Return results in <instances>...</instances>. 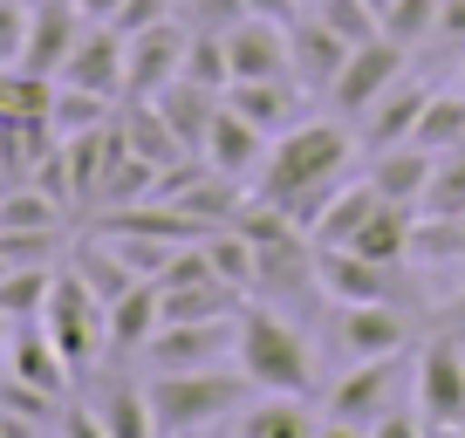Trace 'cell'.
<instances>
[{
	"label": "cell",
	"mask_w": 465,
	"mask_h": 438,
	"mask_svg": "<svg viewBox=\"0 0 465 438\" xmlns=\"http://www.w3.org/2000/svg\"><path fill=\"white\" fill-rule=\"evenodd\" d=\"M349 151H356V131H349V117H302V124H288V131L267 144V158H261V185H253V199H267V205H281V213L294 219V226H315L322 219V205H329V192L342 185V164H349ZM315 240V234H308Z\"/></svg>",
	"instance_id": "cell-1"
},
{
	"label": "cell",
	"mask_w": 465,
	"mask_h": 438,
	"mask_svg": "<svg viewBox=\"0 0 465 438\" xmlns=\"http://www.w3.org/2000/svg\"><path fill=\"white\" fill-rule=\"evenodd\" d=\"M232 363L247 370L253 391L274 397H308L315 391V356L294 322H281L274 308H240V336H232Z\"/></svg>",
	"instance_id": "cell-2"
},
{
	"label": "cell",
	"mask_w": 465,
	"mask_h": 438,
	"mask_svg": "<svg viewBox=\"0 0 465 438\" xmlns=\"http://www.w3.org/2000/svg\"><path fill=\"white\" fill-rule=\"evenodd\" d=\"M151 391V418H158V438H192L205 432L213 418H226V411H240L253 397L247 370H164V377L144 383Z\"/></svg>",
	"instance_id": "cell-3"
},
{
	"label": "cell",
	"mask_w": 465,
	"mask_h": 438,
	"mask_svg": "<svg viewBox=\"0 0 465 438\" xmlns=\"http://www.w3.org/2000/svg\"><path fill=\"white\" fill-rule=\"evenodd\" d=\"M42 329L55 336V350L69 356V370L83 377V370L110 350V302H103V294L89 288L75 267H55V288H48Z\"/></svg>",
	"instance_id": "cell-4"
},
{
	"label": "cell",
	"mask_w": 465,
	"mask_h": 438,
	"mask_svg": "<svg viewBox=\"0 0 465 438\" xmlns=\"http://www.w3.org/2000/svg\"><path fill=\"white\" fill-rule=\"evenodd\" d=\"M404 62H411V48L391 42V35H377V42H356V48H349V62H342V75L329 83V110L356 124L370 103L383 96V89L404 83Z\"/></svg>",
	"instance_id": "cell-5"
},
{
	"label": "cell",
	"mask_w": 465,
	"mask_h": 438,
	"mask_svg": "<svg viewBox=\"0 0 465 438\" xmlns=\"http://www.w3.org/2000/svg\"><path fill=\"white\" fill-rule=\"evenodd\" d=\"M185 42L192 28L178 15L144 35H124V96H158L164 83H178L185 75Z\"/></svg>",
	"instance_id": "cell-6"
},
{
	"label": "cell",
	"mask_w": 465,
	"mask_h": 438,
	"mask_svg": "<svg viewBox=\"0 0 465 438\" xmlns=\"http://www.w3.org/2000/svg\"><path fill=\"white\" fill-rule=\"evenodd\" d=\"M232 336H240V315L232 322H158V336L144 343V363H151V377H164V370H213L232 350Z\"/></svg>",
	"instance_id": "cell-7"
},
{
	"label": "cell",
	"mask_w": 465,
	"mask_h": 438,
	"mask_svg": "<svg viewBox=\"0 0 465 438\" xmlns=\"http://www.w3.org/2000/svg\"><path fill=\"white\" fill-rule=\"evenodd\" d=\"M411 343V322L397 302H342L335 308V350L349 363H363V356H404Z\"/></svg>",
	"instance_id": "cell-8"
},
{
	"label": "cell",
	"mask_w": 465,
	"mask_h": 438,
	"mask_svg": "<svg viewBox=\"0 0 465 438\" xmlns=\"http://www.w3.org/2000/svg\"><path fill=\"white\" fill-rule=\"evenodd\" d=\"M89 15L75 0H35L28 7V48H21V69L28 75H62V62L75 55Z\"/></svg>",
	"instance_id": "cell-9"
},
{
	"label": "cell",
	"mask_w": 465,
	"mask_h": 438,
	"mask_svg": "<svg viewBox=\"0 0 465 438\" xmlns=\"http://www.w3.org/2000/svg\"><path fill=\"white\" fill-rule=\"evenodd\" d=\"M418 411L431 432H459L465 424V350L459 343H431L418 363Z\"/></svg>",
	"instance_id": "cell-10"
},
{
	"label": "cell",
	"mask_w": 465,
	"mask_h": 438,
	"mask_svg": "<svg viewBox=\"0 0 465 438\" xmlns=\"http://www.w3.org/2000/svg\"><path fill=\"white\" fill-rule=\"evenodd\" d=\"M226 62H232V83L294 75V55H288V21H267V15L232 21V28H226Z\"/></svg>",
	"instance_id": "cell-11"
},
{
	"label": "cell",
	"mask_w": 465,
	"mask_h": 438,
	"mask_svg": "<svg viewBox=\"0 0 465 438\" xmlns=\"http://www.w3.org/2000/svg\"><path fill=\"white\" fill-rule=\"evenodd\" d=\"M55 83H75V89H89V96L124 103V35H116L110 21H89L83 42H75V55L62 62Z\"/></svg>",
	"instance_id": "cell-12"
},
{
	"label": "cell",
	"mask_w": 465,
	"mask_h": 438,
	"mask_svg": "<svg viewBox=\"0 0 465 438\" xmlns=\"http://www.w3.org/2000/svg\"><path fill=\"white\" fill-rule=\"evenodd\" d=\"M397 267L370 261V254L356 247H315V288L335 294V302H391L397 294Z\"/></svg>",
	"instance_id": "cell-13"
},
{
	"label": "cell",
	"mask_w": 465,
	"mask_h": 438,
	"mask_svg": "<svg viewBox=\"0 0 465 438\" xmlns=\"http://www.w3.org/2000/svg\"><path fill=\"white\" fill-rule=\"evenodd\" d=\"M288 55H294V83L315 89V96H329V83L342 75V62H349V42L322 15H294L288 21Z\"/></svg>",
	"instance_id": "cell-14"
},
{
	"label": "cell",
	"mask_w": 465,
	"mask_h": 438,
	"mask_svg": "<svg viewBox=\"0 0 465 438\" xmlns=\"http://www.w3.org/2000/svg\"><path fill=\"white\" fill-rule=\"evenodd\" d=\"M199 158L213 164V172H226V178H253V172H261V158H267V131H261V124H247L226 96H219L213 131H205V151H199Z\"/></svg>",
	"instance_id": "cell-15"
},
{
	"label": "cell",
	"mask_w": 465,
	"mask_h": 438,
	"mask_svg": "<svg viewBox=\"0 0 465 438\" xmlns=\"http://www.w3.org/2000/svg\"><path fill=\"white\" fill-rule=\"evenodd\" d=\"M7 377H21V383H35V391H48V397H62L69 391V356L55 350V336L42 329V315L35 322H15V343H7Z\"/></svg>",
	"instance_id": "cell-16"
},
{
	"label": "cell",
	"mask_w": 465,
	"mask_h": 438,
	"mask_svg": "<svg viewBox=\"0 0 465 438\" xmlns=\"http://www.w3.org/2000/svg\"><path fill=\"white\" fill-rule=\"evenodd\" d=\"M397 370H404V356H363V363H356V370H349V377L329 391V418H342V424H370V418L383 411V397H391Z\"/></svg>",
	"instance_id": "cell-17"
},
{
	"label": "cell",
	"mask_w": 465,
	"mask_h": 438,
	"mask_svg": "<svg viewBox=\"0 0 465 438\" xmlns=\"http://www.w3.org/2000/svg\"><path fill=\"white\" fill-rule=\"evenodd\" d=\"M302 96L308 89L294 83V75H261V83H232L226 89V103L240 110L247 124H261V131H288V124H302Z\"/></svg>",
	"instance_id": "cell-18"
},
{
	"label": "cell",
	"mask_w": 465,
	"mask_h": 438,
	"mask_svg": "<svg viewBox=\"0 0 465 438\" xmlns=\"http://www.w3.org/2000/svg\"><path fill=\"white\" fill-rule=\"evenodd\" d=\"M116 124H124V144H131L144 164H158V172H172V164H185V158H192V151L178 144V131L164 124V110H158L151 96H124Z\"/></svg>",
	"instance_id": "cell-19"
},
{
	"label": "cell",
	"mask_w": 465,
	"mask_h": 438,
	"mask_svg": "<svg viewBox=\"0 0 465 438\" xmlns=\"http://www.w3.org/2000/svg\"><path fill=\"white\" fill-rule=\"evenodd\" d=\"M431 164H438V151H424V144H391V151H377V158H370V185H377V199H391V205H418L424 185H431Z\"/></svg>",
	"instance_id": "cell-20"
},
{
	"label": "cell",
	"mask_w": 465,
	"mask_h": 438,
	"mask_svg": "<svg viewBox=\"0 0 465 438\" xmlns=\"http://www.w3.org/2000/svg\"><path fill=\"white\" fill-rule=\"evenodd\" d=\"M164 302H158V281H131V288L110 302V350L124 356H144V343L158 336Z\"/></svg>",
	"instance_id": "cell-21"
},
{
	"label": "cell",
	"mask_w": 465,
	"mask_h": 438,
	"mask_svg": "<svg viewBox=\"0 0 465 438\" xmlns=\"http://www.w3.org/2000/svg\"><path fill=\"white\" fill-rule=\"evenodd\" d=\"M424 103H431V89H418V83H397V89H383V96L363 110V124H370V131H363V137H370V151L411 144V137H418Z\"/></svg>",
	"instance_id": "cell-22"
},
{
	"label": "cell",
	"mask_w": 465,
	"mask_h": 438,
	"mask_svg": "<svg viewBox=\"0 0 465 438\" xmlns=\"http://www.w3.org/2000/svg\"><path fill=\"white\" fill-rule=\"evenodd\" d=\"M151 103L164 110V124L178 131V144H185L192 158H199V151H205V131H213V110H219V89H205V83H185V75H178V83H164Z\"/></svg>",
	"instance_id": "cell-23"
},
{
	"label": "cell",
	"mask_w": 465,
	"mask_h": 438,
	"mask_svg": "<svg viewBox=\"0 0 465 438\" xmlns=\"http://www.w3.org/2000/svg\"><path fill=\"white\" fill-rule=\"evenodd\" d=\"M411 234H418V205L377 199V213L363 219V234L349 240V247L370 254V261H383V267H404V261H411Z\"/></svg>",
	"instance_id": "cell-24"
},
{
	"label": "cell",
	"mask_w": 465,
	"mask_h": 438,
	"mask_svg": "<svg viewBox=\"0 0 465 438\" xmlns=\"http://www.w3.org/2000/svg\"><path fill=\"white\" fill-rule=\"evenodd\" d=\"M370 213H377V185L356 178V185H335L329 192V205H322V219L308 226V234H315V247H349V240L363 234Z\"/></svg>",
	"instance_id": "cell-25"
},
{
	"label": "cell",
	"mask_w": 465,
	"mask_h": 438,
	"mask_svg": "<svg viewBox=\"0 0 465 438\" xmlns=\"http://www.w3.org/2000/svg\"><path fill=\"white\" fill-rule=\"evenodd\" d=\"M96 418L110 438H158V418H151V391L131 377H110L96 391Z\"/></svg>",
	"instance_id": "cell-26"
},
{
	"label": "cell",
	"mask_w": 465,
	"mask_h": 438,
	"mask_svg": "<svg viewBox=\"0 0 465 438\" xmlns=\"http://www.w3.org/2000/svg\"><path fill=\"white\" fill-rule=\"evenodd\" d=\"M322 424L302 411V397H274L261 391V404L240 411V438H315Z\"/></svg>",
	"instance_id": "cell-27"
},
{
	"label": "cell",
	"mask_w": 465,
	"mask_h": 438,
	"mask_svg": "<svg viewBox=\"0 0 465 438\" xmlns=\"http://www.w3.org/2000/svg\"><path fill=\"white\" fill-rule=\"evenodd\" d=\"M411 144H424V151H465V89H438L431 103H424V117H418V137Z\"/></svg>",
	"instance_id": "cell-28"
},
{
	"label": "cell",
	"mask_w": 465,
	"mask_h": 438,
	"mask_svg": "<svg viewBox=\"0 0 465 438\" xmlns=\"http://www.w3.org/2000/svg\"><path fill=\"white\" fill-rule=\"evenodd\" d=\"M48 288H55V267H7V274H0V315L35 322L48 308Z\"/></svg>",
	"instance_id": "cell-29"
},
{
	"label": "cell",
	"mask_w": 465,
	"mask_h": 438,
	"mask_svg": "<svg viewBox=\"0 0 465 438\" xmlns=\"http://www.w3.org/2000/svg\"><path fill=\"white\" fill-rule=\"evenodd\" d=\"M185 83H205V89H219V96L232 89V62H226V35H219V28H192V42H185Z\"/></svg>",
	"instance_id": "cell-30"
},
{
	"label": "cell",
	"mask_w": 465,
	"mask_h": 438,
	"mask_svg": "<svg viewBox=\"0 0 465 438\" xmlns=\"http://www.w3.org/2000/svg\"><path fill=\"white\" fill-rule=\"evenodd\" d=\"M418 213H431V219H465V151H445V158L431 164V185H424Z\"/></svg>",
	"instance_id": "cell-31"
},
{
	"label": "cell",
	"mask_w": 465,
	"mask_h": 438,
	"mask_svg": "<svg viewBox=\"0 0 465 438\" xmlns=\"http://www.w3.org/2000/svg\"><path fill=\"white\" fill-rule=\"evenodd\" d=\"M110 117H116V103H110V96H89V89H75V83H55V103H48V124H55L62 137L89 131V124H110Z\"/></svg>",
	"instance_id": "cell-32"
},
{
	"label": "cell",
	"mask_w": 465,
	"mask_h": 438,
	"mask_svg": "<svg viewBox=\"0 0 465 438\" xmlns=\"http://www.w3.org/2000/svg\"><path fill=\"white\" fill-rule=\"evenodd\" d=\"M308 15H322L349 48H356V42H377V35H383V15L370 7V0H315Z\"/></svg>",
	"instance_id": "cell-33"
},
{
	"label": "cell",
	"mask_w": 465,
	"mask_h": 438,
	"mask_svg": "<svg viewBox=\"0 0 465 438\" xmlns=\"http://www.w3.org/2000/svg\"><path fill=\"white\" fill-rule=\"evenodd\" d=\"M383 35L404 48H424L438 35V0H391L383 7Z\"/></svg>",
	"instance_id": "cell-34"
},
{
	"label": "cell",
	"mask_w": 465,
	"mask_h": 438,
	"mask_svg": "<svg viewBox=\"0 0 465 438\" xmlns=\"http://www.w3.org/2000/svg\"><path fill=\"white\" fill-rule=\"evenodd\" d=\"M253 7L247 0H178V21H185V28H219L226 35L232 21H247Z\"/></svg>",
	"instance_id": "cell-35"
},
{
	"label": "cell",
	"mask_w": 465,
	"mask_h": 438,
	"mask_svg": "<svg viewBox=\"0 0 465 438\" xmlns=\"http://www.w3.org/2000/svg\"><path fill=\"white\" fill-rule=\"evenodd\" d=\"M28 7H35V0H0V69H21V48H28Z\"/></svg>",
	"instance_id": "cell-36"
},
{
	"label": "cell",
	"mask_w": 465,
	"mask_h": 438,
	"mask_svg": "<svg viewBox=\"0 0 465 438\" xmlns=\"http://www.w3.org/2000/svg\"><path fill=\"white\" fill-rule=\"evenodd\" d=\"M172 15H178V0H124L110 28L116 35H144V28H158V21H172Z\"/></svg>",
	"instance_id": "cell-37"
},
{
	"label": "cell",
	"mask_w": 465,
	"mask_h": 438,
	"mask_svg": "<svg viewBox=\"0 0 465 438\" xmlns=\"http://www.w3.org/2000/svg\"><path fill=\"white\" fill-rule=\"evenodd\" d=\"M431 424H424V411H397V404H383L377 418H370V438H424Z\"/></svg>",
	"instance_id": "cell-38"
},
{
	"label": "cell",
	"mask_w": 465,
	"mask_h": 438,
	"mask_svg": "<svg viewBox=\"0 0 465 438\" xmlns=\"http://www.w3.org/2000/svg\"><path fill=\"white\" fill-rule=\"evenodd\" d=\"M55 432L62 438H110V432H103V418H96V404H69L55 418Z\"/></svg>",
	"instance_id": "cell-39"
},
{
	"label": "cell",
	"mask_w": 465,
	"mask_h": 438,
	"mask_svg": "<svg viewBox=\"0 0 465 438\" xmlns=\"http://www.w3.org/2000/svg\"><path fill=\"white\" fill-rule=\"evenodd\" d=\"M438 42L465 48V0H438Z\"/></svg>",
	"instance_id": "cell-40"
},
{
	"label": "cell",
	"mask_w": 465,
	"mask_h": 438,
	"mask_svg": "<svg viewBox=\"0 0 465 438\" xmlns=\"http://www.w3.org/2000/svg\"><path fill=\"white\" fill-rule=\"evenodd\" d=\"M253 15H267V21H294L302 15V0H247Z\"/></svg>",
	"instance_id": "cell-41"
},
{
	"label": "cell",
	"mask_w": 465,
	"mask_h": 438,
	"mask_svg": "<svg viewBox=\"0 0 465 438\" xmlns=\"http://www.w3.org/2000/svg\"><path fill=\"white\" fill-rule=\"evenodd\" d=\"M75 7H83L89 21H116V7H124V0H75Z\"/></svg>",
	"instance_id": "cell-42"
},
{
	"label": "cell",
	"mask_w": 465,
	"mask_h": 438,
	"mask_svg": "<svg viewBox=\"0 0 465 438\" xmlns=\"http://www.w3.org/2000/svg\"><path fill=\"white\" fill-rule=\"evenodd\" d=\"M315 438H370V432H363V424H342V418H329Z\"/></svg>",
	"instance_id": "cell-43"
},
{
	"label": "cell",
	"mask_w": 465,
	"mask_h": 438,
	"mask_svg": "<svg viewBox=\"0 0 465 438\" xmlns=\"http://www.w3.org/2000/svg\"><path fill=\"white\" fill-rule=\"evenodd\" d=\"M7 343H15V322L0 315V363H7Z\"/></svg>",
	"instance_id": "cell-44"
},
{
	"label": "cell",
	"mask_w": 465,
	"mask_h": 438,
	"mask_svg": "<svg viewBox=\"0 0 465 438\" xmlns=\"http://www.w3.org/2000/svg\"><path fill=\"white\" fill-rule=\"evenodd\" d=\"M7 267H15V261H7V254H0V274H7Z\"/></svg>",
	"instance_id": "cell-45"
},
{
	"label": "cell",
	"mask_w": 465,
	"mask_h": 438,
	"mask_svg": "<svg viewBox=\"0 0 465 438\" xmlns=\"http://www.w3.org/2000/svg\"><path fill=\"white\" fill-rule=\"evenodd\" d=\"M370 7H377V15H383V7H391V0H370Z\"/></svg>",
	"instance_id": "cell-46"
}]
</instances>
